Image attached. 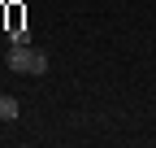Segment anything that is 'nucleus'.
Returning a JSON list of instances; mask_svg holds the SVG:
<instances>
[{
    "instance_id": "1",
    "label": "nucleus",
    "mask_w": 156,
    "mask_h": 148,
    "mask_svg": "<svg viewBox=\"0 0 156 148\" xmlns=\"http://www.w3.org/2000/svg\"><path fill=\"white\" fill-rule=\"evenodd\" d=\"M9 70H17V74H44L48 70V52L26 48V44H13L9 48Z\"/></svg>"
},
{
    "instance_id": "2",
    "label": "nucleus",
    "mask_w": 156,
    "mask_h": 148,
    "mask_svg": "<svg viewBox=\"0 0 156 148\" xmlns=\"http://www.w3.org/2000/svg\"><path fill=\"white\" fill-rule=\"evenodd\" d=\"M17 113H22V105H17V96H0V122H13Z\"/></svg>"
}]
</instances>
